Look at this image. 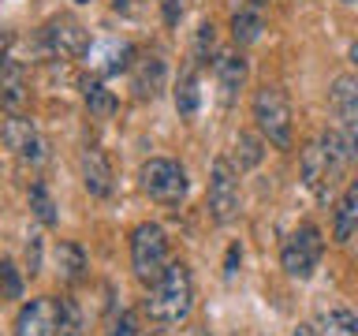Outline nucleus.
Instances as JSON below:
<instances>
[{
    "instance_id": "obj_28",
    "label": "nucleus",
    "mask_w": 358,
    "mask_h": 336,
    "mask_svg": "<svg viewBox=\"0 0 358 336\" xmlns=\"http://www.w3.org/2000/svg\"><path fill=\"white\" fill-rule=\"evenodd\" d=\"M213 41H217V30H213V22H201V27H198V56H206V49L213 52Z\"/></svg>"
},
{
    "instance_id": "obj_32",
    "label": "nucleus",
    "mask_w": 358,
    "mask_h": 336,
    "mask_svg": "<svg viewBox=\"0 0 358 336\" xmlns=\"http://www.w3.org/2000/svg\"><path fill=\"white\" fill-rule=\"evenodd\" d=\"M347 56H351V64L358 67V41H351V49H347Z\"/></svg>"
},
{
    "instance_id": "obj_18",
    "label": "nucleus",
    "mask_w": 358,
    "mask_h": 336,
    "mask_svg": "<svg viewBox=\"0 0 358 336\" xmlns=\"http://www.w3.org/2000/svg\"><path fill=\"white\" fill-rule=\"evenodd\" d=\"M262 30H265L262 8L246 4V8H239L231 15V38H235V45H254L257 38H262Z\"/></svg>"
},
{
    "instance_id": "obj_21",
    "label": "nucleus",
    "mask_w": 358,
    "mask_h": 336,
    "mask_svg": "<svg viewBox=\"0 0 358 336\" xmlns=\"http://www.w3.org/2000/svg\"><path fill=\"white\" fill-rule=\"evenodd\" d=\"M313 325H317L321 336H358V318H355L351 310H343V307L324 310Z\"/></svg>"
},
{
    "instance_id": "obj_14",
    "label": "nucleus",
    "mask_w": 358,
    "mask_h": 336,
    "mask_svg": "<svg viewBox=\"0 0 358 336\" xmlns=\"http://www.w3.org/2000/svg\"><path fill=\"white\" fill-rule=\"evenodd\" d=\"M0 108L8 116H19L27 108V67L19 60H4L0 64Z\"/></svg>"
},
{
    "instance_id": "obj_26",
    "label": "nucleus",
    "mask_w": 358,
    "mask_h": 336,
    "mask_svg": "<svg viewBox=\"0 0 358 336\" xmlns=\"http://www.w3.org/2000/svg\"><path fill=\"white\" fill-rule=\"evenodd\" d=\"M190 4H194V0H161V15H164L168 27H179L183 15L190 11Z\"/></svg>"
},
{
    "instance_id": "obj_16",
    "label": "nucleus",
    "mask_w": 358,
    "mask_h": 336,
    "mask_svg": "<svg viewBox=\"0 0 358 336\" xmlns=\"http://www.w3.org/2000/svg\"><path fill=\"white\" fill-rule=\"evenodd\" d=\"M355 232H358V179L343 187V195L336 198V209H332V239L347 243Z\"/></svg>"
},
{
    "instance_id": "obj_19",
    "label": "nucleus",
    "mask_w": 358,
    "mask_h": 336,
    "mask_svg": "<svg viewBox=\"0 0 358 336\" xmlns=\"http://www.w3.org/2000/svg\"><path fill=\"white\" fill-rule=\"evenodd\" d=\"M56 273H60L64 284H78V280L86 276V254H83V246L78 243H60L56 246Z\"/></svg>"
},
{
    "instance_id": "obj_5",
    "label": "nucleus",
    "mask_w": 358,
    "mask_h": 336,
    "mask_svg": "<svg viewBox=\"0 0 358 336\" xmlns=\"http://www.w3.org/2000/svg\"><path fill=\"white\" fill-rule=\"evenodd\" d=\"M324 258V235L313 224H299L280 246V265L291 280H310Z\"/></svg>"
},
{
    "instance_id": "obj_36",
    "label": "nucleus",
    "mask_w": 358,
    "mask_h": 336,
    "mask_svg": "<svg viewBox=\"0 0 358 336\" xmlns=\"http://www.w3.org/2000/svg\"><path fill=\"white\" fill-rule=\"evenodd\" d=\"M75 4H90V0H75Z\"/></svg>"
},
{
    "instance_id": "obj_22",
    "label": "nucleus",
    "mask_w": 358,
    "mask_h": 336,
    "mask_svg": "<svg viewBox=\"0 0 358 336\" xmlns=\"http://www.w3.org/2000/svg\"><path fill=\"white\" fill-rule=\"evenodd\" d=\"M265 157V139L262 134H250V131H239V139H235V168L246 172V168H257Z\"/></svg>"
},
{
    "instance_id": "obj_3",
    "label": "nucleus",
    "mask_w": 358,
    "mask_h": 336,
    "mask_svg": "<svg viewBox=\"0 0 358 336\" xmlns=\"http://www.w3.org/2000/svg\"><path fill=\"white\" fill-rule=\"evenodd\" d=\"M257 134L276 146V150H291V101L280 86H262L250 101Z\"/></svg>"
},
{
    "instance_id": "obj_31",
    "label": "nucleus",
    "mask_w": 358,
    "mask_h": 336,
    "mask_svg": "<svg viewBox=\"0 0 358 336\" xmlns=\"http://www.w3.org/2000/svg\"><path fill=\"white\" fill-rule=\"evenodd\" d=\"M291 336H321V332H317V325H313V321H302Z\"/></svg>"
},
{
    "instance_id": "obj_34",
    "label": "nucleus",
    "mask_w": 358,
    "mask_h": 336,
    "mask_svg": "<svg viewBox=\"0 0 358 336\" xmlns=\"http://www.w3.org/2000/svg\"><path fill=\"white\" fill-rule=\"evenodd\" d=\"M138 336H161V332H157V329H150V332H138Z\"/></svg>"
},
{
    "instance_id": "obj_13",
    "label": "nucleus",
    "mask_w": 358,
    "mask_h": 336,
    "mask_svg": "<svg viewBox=\"0 0 358 336\" xmlns=\"http://www.w3.org/2000/svg\"><path fill=\"white\" fill-rule=\"evenodd\" d=\"M246 83V56L243 52H220L217 56V97L224 108L239 101V90Z\"/></svg>"
},
{
    "instance_id": "obj_6",
    "label": "nucleus",
    "mask_w": 358,
    "mask_h": 336,
    "mask_svg": "<svg viewBox=\"0 0 358 336\" xmlns=\"http://www.w3.org/2000/svg\"><path fill=\"white\" fill-rule=\"evenodd\" d=\"M142 190L150 195L157 206H179L187 198V168L172 161V157H150L142 164Z\"/></svg>"
},
{
    "instance_id": "obj_4",
    "label": "nucleus",
    "mask_w": 358,
    "mask_h": 336,
    "mask_svg": "<svg viewBox=\"0 0 358 336\" xmlns=\"http://www.w3.org/2000/svg\"><path fill=\"white\" fill-rule=\"evenodd\" d=\"M168 262H172V258H168V235H164V228H161V224H153V220L138 224V228L131 232V269H134V276L150 288L153 280H161Z\"/></svg>"
},
{
    "instance_id": "obj_12",
    "label": "nucleus",
    "mask_w": 358,
    "mask_h": 336,
    "mask_svg": "<svg viewBox=\"0 0 358 336\" xmlns=\"http://www.w3.org/2000/svg\"><path fill=\"white\" fill-rule=\"evenodd\" d=\"M164 86H168V64H164V56H138V60L131 64V94L138 97V101H157L164 94Z\"/></svg>"
},
{
    "instance_id": "obj_2",
    "label": "nucleus",
    "mask_w": 358,
    "mask_h": 336,
    "mask_svg": "<svg viewBox=\"0 0 358 336\" xmlns=\"http://www.w3.org/2000/svg\"><path fill=\"white\" fill-rule=\"evenodd\" d=\"M190 310H194V276H190V269L183 262H168L161 280L150 284L145 314L157 325H179L190 318Z\"/></svg>"
},
{
    "instance_id": "obj_25",
    "label": "nucleus",
    "mask_w": 358,
    "mask_h": 336,
    "mask_svg": "<svg viewBox=\"0 0 358 336\" xmlns=\"http://www.w3.org/2000/svg\"><path fill=\"white\" fill-rule=\"evenodd\" d=\"M0 295L4 299H19L22 295V276H19V269L11 265L8 258L0 262Z\"/></svg>"
},
{
    "instance_id": "obj_24",
    "label": "nucleus",
    "mask_w": 358,
    "mask_h": 336,
    "mask_svg": "<svg viewBox=\"0 0 358 336\" xmlns=\"http://www.w3.org/2000/svg\"><path fill=\"white\" fill-rule=\"evenodd\" d=\"M60 336H83V310L75 299H60Z\"/></svg>"
},
{
    "instance_id": "obj_15",
    "label": "nucleus",
    "mask_w": 358,
    "mask_h": 336,
    "mask_svg": "<svg viewBox=\"0 0 358 336\" xmlns=\"http://www.w3.org/2000/svg\"><path fill=\"white\" fill-rule=\"evenodd\" d=\"M78 172H83V187L94 198H108L112 195V168H108V161H105L101 150H83V157H78Z\"/></svg>"
},
{
    "instance_id": "obj_10",
    "label": "nucleus",
    "mask_w": 358,
    "mask_h": 336,
    "mask_svg": "<svg viewBox=\"0 0 358 336\" xmlns=\"http://www.w3.org/2000/svg\"><path fill=\"white\" fill-rule=\"evenodd\" d=\"M15 336H60V299H30L15 314Z\"/></svg>"
},
{
    "instance_id": "obj_9",
    "label": "nucleus",
    "mask_w": 358,
    "mask_h": 336,
    "mask_svg": "<svg viewBox=\"0 0 358 336\" xmlns=\"http://www.w3.org/2000/svg\"><path fill=\"white\" fill-rule=\"evenodd\" d=\"M332 112H336V131L351 153V161H358V83L351 75H340L329 90Z\"/></svg>"
},
{
    "instance_id": "obj_27",
    "label": "nucleus",
    "mask_w": 358,
    "mask_h": 336,
    "mask_svg": "<svg viewBox=\"0 0 358 336\" xmlns=\"http://www.w3.org/2000/svg\"><path fill=\"white\" fill-rule=\"evenodd\" d=\"M108 336H138V321H134V314H120V321L108 329Z\"/></svg>"
},
{
    "instance_id": "obj_7",
    "label": "nucleus",
    "mask_w": 358,
    "mask_h": 336,
    "mask_svg": "<svg viewBox=\"0 0 358 336\" xmlns=\"http://www.w3.org/2000/svg\"><path fill=\"white\" fill-rule=\"evenodd\" d=\"M209 217L217 228L239 220V176L228 157H217L209 168Z\"/></svg>"
},
{
    "instance_id": "obj_20",
    "label": "nucleus",
    "mask_w": 358,
    "mask_h": 336,
    "mask_svg": "<svg viewBox=\"0 0 358 336\" xmlns=\"http://www.w3.org/2000/svg\"><path fill=\"white\" fill-rule=\"evenodd\" d=\"M201 105V86H198V67H187L183 75H179V83H176V112L179 116H194Z\"/></svg>"
},
{
    "instance_id": "obj_30",
    "label": "nucleus",
    "mask_w": 358,
    "mask_h": 336,
    "mask_svg": "<svg viewBox=\"0 0 358 336\" xmlns=\"http://www.w3.org/2000/svg\"><path fill=\"white\" fill-rule=\"evenodd\" d=\"M142 4H145V0H112V11H120V15L134 19V15H142Z\"/></svg>"
},
{
    "instance_id": "obj_35",
    "label": "nucleus",
    "mask_w": 358,
    "mask_h": 336,
    "mask_svg": "<svg viewBox=\"0 0 358 336\" xmlns=\"http://www.w3.org/2000/svg\"><path fill=\"white\" fill-rule=\"evenodd\" d=\"M343 4H358V0H343Z\"/></svg>"
},
{
    "instance_id": "obj_33",
    "label": "nucleus",
    "mask_w": 358,
    "mask_h": 336,
    "mask_svg": "<svg viewBox=\"0 0 358 336\" xmlns=\"http://www.w3.org/2000/svg\"><path fill=\"white\" fill-rule=\"evenodd\" d=\"M250 4H254V8H265V4H268V0H250Z\"/></svg>"
},
{
    "instance_id": "obj_17",
    "label": "nucleus",
    "mask_w": 358,
    "mask_h": 336,
    "mask_svg": "<svg viewBox=\"0 0 358 336\" xmlns=\"http://www.w3.org/2000/svg\"><path fill=\"white\" fill-rule=\"evenodd\" d=\"M83 101H86L90 116H97V120L116 116V108H120L116 94H112V90L101 83V78H86V83H83Z\"/></svg>"
},
{
    "instance_id": "obj_11",
    "label": "nucleus",
    "mask_w": 358,
    "mask_h": 336,
    "mask_svg": "<svg viewBox=\"0 0 358 336\" xmlns=\"http://www.w3.org/2000/svg\"><path fill=\"white\" fill-rule=\"evenodd\" d=\"M0 139H4L8 150H15L19 161L38 164L41 157H45V142H41V134H38V127H34V120H27L22 112H19V116H8L4 123H0Z\"/></svg>"
},
{
    "instance_id": "obj_23",
    "label": "nucleus",
    "mask_w": 358,
    "mask_h": 336,
    "mask_svg": "<svg viewBox=\"0 0 358 336\" xmlns=\"http://www.w3.org/2000/svg\"><path fill=\"white\" fill-rule=\"evenodd\" d=\"M30 209H34V217H38L45 228H52V224L60 220V213H56V206H52V198H49V190H45V183H34V187H30Z\"/></svg>"
},
{
    "instance_id": "obj_8",
    "label": "nucleus",
    "mask_w": 358,
    "mask_h": 336,
    "mask_svg": "<svg viewBox=\"0 0 358 336\" xmlns=\"http://www.w3.org/2000/svg\"><path fill=\"white\" fill-rule=\"evenodd\" d=\"M38 49L45 56H86L90 52V30L71 15H56L38 30Z\"/></svg>"
},
{
    "instance_id": "obj_1",
    "label": "nucleus",
    "mask_w": 358,
    "mask_h": 336,
    "mask_svg": "<svg viewBox=\"0 0 358 336\" xmlns=\"http://www.w3.org/2000/svg\"><path fill=\"white\" fill-rule=\"evenodd\" d=\"M347 164H351V153H347L340 131H336V127H332V131H321L317 139H313L306 150H302V157H299L302 187H306L313 198L324 202L336 187H340Z\"/></svg>"
},
{
    "instance_id": "obj_29",
    "label": "nucleus",
    "mask_w": 358,
    "mask_h": 336,
    "mask_svg": "<svg viewBox=\"0 0 358 336\" xmlns=\"http://www.w3.org/2000/svg\"><path fill=\"white\" fill-rule=\"evenodd\" d=\"M41 269V243H38V235H30V246H27V273L34 276Z\"/></svg>"
}]
</instances>
